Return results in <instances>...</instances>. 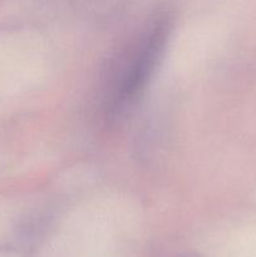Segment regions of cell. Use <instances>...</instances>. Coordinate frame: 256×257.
<instances>
[{"instance_id":"1","label":"cell","mask_w":256,"mask_h":257,"mask_svg":"<svg viewBox=\"0 0 256 257\" xmlns=\"http://www.w3.org/2000/svg\"><path fill=\"white\" fill-rule=\"evenodd\" d=\"M167 34V22L156 19L120 54L108 82V113L117 114L140 94L162 54Z\"/></svg>"}]
</instances>
